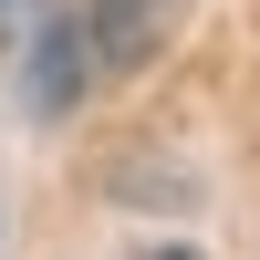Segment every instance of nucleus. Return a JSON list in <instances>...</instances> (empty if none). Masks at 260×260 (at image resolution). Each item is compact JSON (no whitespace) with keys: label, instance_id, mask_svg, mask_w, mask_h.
I'll use <instances>...</instances> for the list:
<instances>
[{"label":"nucleus","instance_id":"obj_1","mask_svg":"<svg viewBox=\"0 0 260 260\" xmlns=\"http://www.w3.org/2000/svg\"><path fill=\"white\" fill-rule=\"evenodd\" d=\"M94 31H83V11H52L31 31V73H21V94H31V115H73L83 94H94Z\"/></svg>","mask_w":260,"mask_h":260},{"label":"nucleus","instance_id":"obj_2","mask_svg":"<svg viewBox=\"0 0 260 260\" xmlns=\"http://www.w3.org/2000/svg\"><path fill=\"white\" fill-rule=\"evenodd\" d=\"M167 21H177V0H83V31H94V73H136V62H156Z\"/></svg>","mask_w":260,"mask_h":260},{"label":"nucleus","instance_id":"obj_3","mask_svg":"<svg viewBox=\"0 0 260 260\" xmlns=\"http://www.w3.org/2000/svg\"><path fill=\"white\" fill-rule=\"evenodd\" d=\"M42 11V0H0V31H21V21H31Z\"/></svg>","mask_w":260,"mask_h":260},{"label":"nucleus","instance_id":"obj_4","mask_svg":"<svg viewBox=\"0 0 260 260\" xmlns=\"http://www.w3.org/2000/svg\"><path fill=\"white\" fill-rule=\"evenodd\" d=\"M136 260H198V250H177V240H146V250H136Z\"/></svg>","mask_w":260,"mask_h":260}]
</instances>
